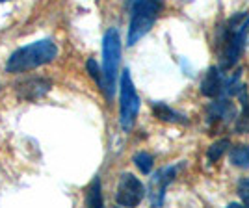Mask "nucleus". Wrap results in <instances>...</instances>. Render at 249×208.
<instances>
[{"label":"nucleus","mask_w":249,"mask_h":208,"mask_svg":"<svg viewBox=\"0 0 249 208\" xmlns=\"http://www.w3.org/2000/svg\"><path fill=\"white\" fill-rule=\"evenodd\" d=\"M180 167H182V164L162 167L160 171H156L155 175L151 177V182H149V197H151V205L153 207H164L166 190L175 180L177 173H178Z\"/></svg>","instance_id":"7"},{"label":"nucleus","mask_w":249,"mask_h":208,"mask_svg":"<svg viewBox=\"0 0 249 208\" xmlns=\"http://www.w3.org/2000/svg\"><path fill=\"white\" fill-rule=\"evenodd\" d=\"M238 197L246 207H249V177L242 178L238 182Z\"/></svg>","instance_id":"18"},{"label":"nucleus","mask_w":249,"mask_h":208,"mask_svg":"<svg viewBox=\"0 0 249 208\" xmlns=\"http://www.w3.org/2000/svg\"><path fill=\"white\" fill-rule=\"evenodd\" d=\"M52 82L49 78H41V76H34V78H26L15 86V95L24 101V103H36L43 99L45 95L51 91Z\"/></svg>","instance_id":"8"},{"label":"nucleus","mask_w":249,"mask_h":208,"mask_svg":"<svg viewBox=\"0 0 249 208\" xmlns=\"http://www.w3.org/2000/svg\"><path fill=\"white\" fill-rule=\"evenodd\" d=\"M58 56V47L52 39H39L26 47H21L8 58L6 71L8 73H24L45 63H51Z\"/></svg>","instance_id":"2"},{"label":"nucleus","mask_w":249,"mask_h":208,"mask_svg":"<svg viewBox=\"0 0 249 208\" xmlns=\"http://www.w3.org/2000/svg\"><path fill=\"white\" fill-rule=\"evenodd\" d=\"M119 123L124 132H130L136 123V117L140 112V97L136 93L134 82L130 78V71L124 69L121 74V84H119Z\"/></svg>","instance_id":"5"},{"label":"nucleus","mask_w":249,"mask_h":208,"mask_svg":"<svg viewBox=\"0 0 249 208\" xmlns=\"http://www.w3.org/2000/svg\"><path fill=\"white\" fill-rule=\"evenodd\" d=\"M86 205H88V207H95V208H101L104 205L103 191H101V178H99V177H95L93 182H91V186L88 188Z\"/></svg>","instance_id":"13"},{"label":"nucleus","mask_w":249,"mask_h":208,"mask_svg":"<svg viewBox=\"0 0 249 208\" xmlns=\"http://www.w3.org/2000/svg\"><path fill=\"white\" fill-rule=\"evenodd\" d=\"M236 115H238V112H236V106H234L231 97H216V99L207 106L208 125H216L218 121L234 123Z\"/></svg>","instance_id":"9"},{"label":"nucleus","mask_w":249,"mask_h":208,"mask_svg":"<svg viewBox=\"0 0 249 208\" xmlns=\"http://www.w3.org/2000/svg\"><path fill=\"white\" fill-rule=\"evenodd\" d=\"M231 164L240 169H249V145H238L231 149Z\"/></svg>","instance_id":"12"},{"label":"nucleus","mask_w":249,"mask_h":208,"mask_svg":"<svg viewBox=\"0 0 249 208\" xmlns=\"http://www.w3.org/2000/svg\"><path fill=\"white\" fill-rule=\"evenodd\" d=\"M229 147H231L229 139H219V141H216V143H212L207 151L208 162H210V164H212V162H218L219 158L229 151Z\"/></svg>","instance_id":"14"},{"label":"nucleus","mask_w":249,"mask_h":208,"mask_svg":"<svg viewBox=\"0 0 249 208\" xmlns=\"http://www.w3.org/2000/svg\"><path fill=\"white\" fill-rule=\"evenodd\" d=\"M151 108H153L155 117H158V119L164 121V123H171V125H186L188 123L186 115L180 114V112H177V110H173V108H169L166 103L156 101V103L151 104Z\"/></svg>","instance_id":"11"},{"label":"nucleus","mask_w":249,"mask_h":208,"mask_svg":"<svg viewBox=\"0 0 249 208\" xmlns=\"http://www.w3.org/2000/svg\"><path fill=\"white\" fill-rule=\"evenodd\" d=\"M145 197V186L142 180L134 177L132 173H123L119 177L117 191H115V203L119 207H136Z\"/></svg>","instance_id":"6"},{"label":"nucleus","mask_w":249,"mask_h":208,"mask_svg":"<svg viewBox=\"0 0 249 208\" xmlns=\"http://www.w3.org/2000/svg\"><path fill=\"white\" fill-rule=\"evenodd\" d=\"M121 63V35L117 28H110L103 37V93L112 101L117 87V73Z\"/></svg>","instance_id":"3"},{"label":"nucleus","mask_w":249,"mask_h":208,"mask_svg":"<svg viewBox=\"0 0 249 208\" xmlns=\"http://www.w3.org/2000/svg\"><path fill=\"white\" fill-rule=\"evenodd\" d=\"M223 87H225L223 71L219 67H210L203 78V82H201V93L205 97H210V99H216V97H221Z\"/></svg>","instance_id":"10"},{"label":"nucleus","mask_w":249,"mask_h":208,"mask_svg":"<svg viewBox=\"0 0 249 208\" xmlns=\"http://www.w3.org/2000/svg\"><path fill=\"white\" fill-rule=\"evenodd\" d=\"M0 2H8V0H0Z\"/></svg>","instance_id":"20"},{"label":"nucleus","mask_w":249,"mask_h":208,"mask_svg":"<svg viewBox=\"0 0 249 208\" xmlns=\"http://www.w3.org/2000/svg\"><path fill=\"white\" fill-rule=\"evenodd\" d=\"M134 164L136 167L143 173V175H149L151 173V169H153V164H155V160H153V156L149 155V153H138L134 155Z\"/></svg>","instance_id":"15"},{"label":"nucleus","mask_w":249,"mask_h":208,"mask_svg":"<svg viewBox=\"0 0 249 208\" xmlns=\"http://www.w3.org/2000/svg\"><path fill=\"white\" fill-rule=\"evenodd\" d=\"M86 69H88L89 76H91L95 82H97V86H99V87H103V71H101L99 63L95 62L93 58H89V60L86 62Z\"/></svg>","instance_id":"17"},{"label":"nucleus","mask_w":249,"mask_h":208,"mask_svg":"<svg viewBox=\"0 0 249 208\" xmlns=\"http://www.w3.org/2000/svg\"><path fill=\"white\" fill-rule=\"evenodd\" d=\"M130 24H128V35L126 45L132 47L140 41L162 13V0H134L130 6Z\"/></svg>","instance_id":"4"},{"label":"nucleus","mask_w":249,"mask_h":208,"mask_svg":"<svg viewBox=\"0 0 249 208\" xmlns=\"http://www.w3.org/2000/svg\"><path fill=\"white\" fill-rule=\"evenodd\" d=\"M234 128L238 134H249V103L242 106V114L234 119Z\"/></svg>","instance_id":"16"},{"label":"nucleus","mask_w":249,"mask_h":208,"mask_svg":"<svg viewBox=\"0 0 249 208\" xmlns=\"http://www.w3.org/2000/svg\"><path fill=\"white\" fill-rule=\"evenodd\" d=\"M132 2H134V0H126V6H130V4H132Z\"/></svg>","instance_id":"19"},{"label":"nucleus","mask_w":249,"mask_h":208,"mask_svg":"<svg viewBox=\"0 0 249 208\" xmlns=\"http://www.w3.org/2000/svg\"><path fill=\"white\" fill-rule=\"evenodd\" d=\"M249 34V11H238L216 28L214 47L219 58V69L231 71L246 49Z\"/></svg>","instance_id":"1"}]
</instances>
